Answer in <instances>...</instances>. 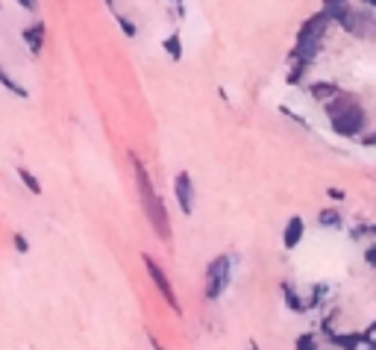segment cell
I'll use <instances>...</instances> for the list:
<instances>
[{"instance_id":"6da1fadb","label":"cell","mask_w":376,"mask_h":350,"mask_svg":"<svg viewBox=\"0 0 376 350\" xmlns=\"http://www.w3.org/2000/svg\"><path fill=\"white\" fill-rule=\"evenodd\" d=\"M130 165H133V174H135L138 198H142V209H144V215H147V224H150L153 233H156L162 242H171V215H168V209H165L156 186H153V180L147 174L144 162L138 159L135 153H130Z\"/></svg>"},{"instance_id":"7a4b0ae2","label":"cell","mask_w":376,"mask_h":350,"mask_svg":"<svg viewBox=\"0 0 376 350\" xmlns=\"http://www.w3.org/2000/svg\"><path fill=\"white\" fill-rule=\"evenodd\" d=\"M324 112L329 118L332 133L341 138H361V133L368 130V112L361 109L356 94H350V92H341L329 103H324Z\"/></svg>"},{"instance_id":"3957f363","label":"cell","mask_w":376,"mask_h":350,"mask_svg":"<svg viewBox=\"0 0 376 350\" xmlns=\"http://www.w3.org/2000/svg\"><path fill=\"white\" fill-rule=\"evenodd\" d=\"M332 18L326 15L324 9L315 12V15H309L300 30H297V38H294V50H291L288 56V65H303V68H312V62L317 59L320 48H324V38H326V30H329Z\"/></svg>"},{"instance_id":"277c9868","label":"cell","mask_w":376,"mask_h":350,"mask_svg":"<svg viewBox=\"0 0 376 350\" xmlns=\"http://www.w3.org/2000/svg\"><path fill=\"white\" fill-rule=\"evenodd\" d=\"M235 256H230V254H220V256H215L212 262L206 265V277H203V295H206V300H220L227 295V289L232 286V271H235Z\"/></svg>"},{"instance_id":"5b68a950","label":"cell","mask_w":376,"mask_h":350,"mask_svg":"<svg viewBox=\"0 0 376 350\" xmlns=\"http://www.w3.org/2000/svg\"><path fill=\"white\" fill-rule=\"evenodd\" d=\"M329 18H332V24H338L344 33H350L356 38H373L376 36V15L365 6L353 9L350 3H344L341 9L329 12Z\"/></svg>"},{"instance_id":"8992f818","label":"cell","mask_w":376,"mask_h":350,"mask_svg":"<svg viewBox=\"0 0 376 350\" xmlns=\"http://www.w3.org/2000/svg\"><path fill=\"white\" fill-rule=\"evenodd\" d=\"M142 262H144V271H147V277H150V283L156 286V291L162 295V300L168 303L176 315H183V306H179V300H176V291H174V286H171L168 274H165V268H162V265H159L156 259H153L150 254H144V256H142Z\"/></svg>"},{"instance_id":"52a82bcc","label":"cell","mask_w":376,"mask_h":350,"mask_svg":"<svg viewBox=\"0 0 376 350\" xmlns=\"http://www.w3.org/2000/svg\"><path fill=\"white\" fill-rule=\"evenodd\" d=\"M174 198H176V209L183 215H194V206H197V186H194V180L188 171H176L174 174Z\"/></svg>"},{"instance_id":"ba28073f","label":"cell","mask_w":376,"mask_h":350,"mask_svg":"<svg viewBox=\"0 0 376 350\" xmlns=\"http://www.w3.org/2000/svg\"><path fill=\"white\" fill-rule=\"evenodd\" d=\"M303 235H306V221L300 215H291L285 221V230H283V247L285 250H297V245L303 242Z\"/></svg>"},{"instance_id":"9c48e42d","label":"cell","mask_w":376,"mask_h":350,"mask_svg":"<svg viewBox=\"0 0 376 350\" xmlns=\"http://www.w3.org/2000/svg\"><path fill=\"white\" fill-rule=\"evenodd\" d=\"M45 36H47V27H45V21H36V24H30L27 30L21 33V38H24V45L30 48V53H41V48H45Z\"/></svg>"},{"instance_id":"30bf717a","label":"cell","mask_w":376,"mask_h":350,"mask_svg":"<svg viewBox=\"0 0 376 350\" xmlns=\"http://www.w3.org/2000/svg\"><path fill=\"white\" fill-rule=\"evenodd\" d=\"M344 89L341 86H336V82H329V80H315V82H309V94L315 97L317 103H329L332 97H338Z\"/></svg>"},{"instance_id":"8fae6325","label":"cell","mask_w":376,"mask_h":350,"mask_svg":"<svg viewBox=\"0 0 376 350\" xmlns=\"http://www.w3.org/2000/svg\"><path fill=\"white\" fill-rule=\"evenodd\" d=\"M317 227L320 230H344V215L338 206H324L317 212Z\"/></svg>"},{"instance_id":"7c38bea8","label":"cell","mask_w":376,"mask_h":350,"mask_svg":"<svg viewBox=\"0 0 376 350\" xmlns=\"http://www.w3.org/2000/svg\"><path fill=\"white\" fill-rule=\"evenodd\" d=\"M283 298H285V306H288L291 312H297V315L309 312V306H306V298H303L291 283H283Z\"/></svg>"},{"instance_id":"4fadbf2b","label":"cell","mask_w":376,"mask_h":350,"mask_svg":"<svg viewBox=\"0 0 376 350\" xmlns=\"http://www.w3.org/2000/svg\"><path fill=\"white\" fill-rule=\"evenodd\" d=\"M326 339L338 350H361V333H332Z\"/></svg>"},{"instance_id":"5bb4252c","label":"cell","mask_w":376,"mask_h":350,"mask_svg":"<svg viewBox=\"0 0 376 350\" xmlns=\"http://www.w3.org/2000/svg\"><path fill=\"white\" fill-rule=\"evenodd\" d=\"M162 50L168 53L171 62H179L183 59V38H179V33H171L168 38H162Z\"/></svg>"},{"instance_id":"9a60e30c","label":"cell","mask_w":376,"mask_h":350,"mask_svg":"<svg viewBox=\"0 0 376 350\" xmlns=\"http://www.w3.org/2000/svg\"><path fill=\"white\" fill-rule=\"evenodd\" d=\"M326 295H329V286H326V283H315L312 291H309V300H306V306H309V309H315V306H320V303L326 300Z\"/></svg>"},{"instance_id":"2e32d148","label":"cell","mask_w":376,"mask_h":350,"mask_svg":"<svg viewBox=\"0 0 376 350\" xmlns=\"http://www.w3.org/2000/svg\"><path fill=\"white\" fill-rule=\"evenodd\" d=\"M18 177H21V183L27 186V191L41 194V183H38V177L30 171V168H18Z\"/></svg>"},{"instance_id":"e0dca14e","label":"cell","mask_w":376,"mask_h":350,"mask_svg":"<svg viewBox=\"0 0 376 350\" xmlns=\"http://www.w3.org/2000/svg\"><path fill=\"white\" fill-rule=\"evenodd\" d=\"M112 15H115V21H118V27H121V33L127 36V38H135V36H138V27H135L127 15H121L118 9H112Z\"/></svg>"},{"instance_id":"ac0fdd59","label":"cell","mask_w":376,"mask_h":350,"mask_svg":"<svg viewBox=\"0 0 376 350\" xmlns=\"http://www.w3.org/2000/svg\"><path fill=\"white\" fill-rule=\"evenodd\" d=\"M0 86H3L6 92H15L18 97H27V89L21 86V82H18V80H12V77H9L6 71H3V68H0Z\"/></svg>"},{"instance_id":"d6986e66","label":"cell","mask_w":376,"mask_h":350,"mask_svg":"<svg viewBox=\"0 0 376 350\" xmlns=\"http://www.w3.org/2000/svg\"><path fill=\"white\" fill-rule=\"evenodd\" d=\"M350 239L361 242V239H376V224H361V227H356L350 233Z\"/></svg>"},{"instance_id":"ffe728a7","label":"cell","mask_w":376,"mask_h":350,"mask_svg":"<svg viewBox=\"0 0 376 350\" xmlns=\"http://www.w3.org/2000/svg\"><path fill=\"white\" fill-rule=\"evenodd\" d=\"M294 350H320L317 347V335L315 333H303L297 339V344H294Z\"/></svg>"},{"instance_id":"44dd1931","label":"cell","mask_w":376,"mask_h":350,"mask_svg":"<svg viewBox=\"0 0 376 350\" xmlns=\"http://www.w3.org/2000/svg\"><path fill=\"white\" fill-rule=\"evenodd\" d=\"M12 247H15L21 256L30 254V242H27V235H24V233H12Z\"/></svg>"},{"instance_id":"7402d4cb","label":"cell","mask_w":376,"mask_h":350,"mask_svg":"<svg viewBox=\"0 0 376 350\" xmlns=\"http://www.w3.org/2000/svg\"><path fill=\"white\" fill-rule=\"evenodd\" d=\"M344 3H350V0H320V9H324V12H326V15H329V12H336V9H341Z\"/></svg>"},{"instance_id":"603a6c76","label":"cell","mask_w":376,"mask_h":350,"mask_svg":"<svg viewBox=\"0 0 376 350\" xmlns=\"http://www.w3.org/2000/svg\"><path fill=\"white\" fill-rule=\"evenodd\" d=\"M365 265H368V268H373V271H376V242L365 247Z\"/></svg>"},{"instance_id":"cb8c5ba5","label":"cell","mask_w":376,"mask_h":350,"mask_svg":"<svg viewBox=\"0 0 376 350\" xmlns=\"http://www.w3.org/2000/svg\"><path fill=\"white\" fill-rule=\"evenodd\" d=\"M376 342V321H373V324L365 330V333H361V347H365V344H373Z\"/></svg>"},{"instance_id":"d4e9b609","label":"cell","mask_w":376,"mask_h":350,"mask_svg":"<svg viewBox=\"0 0 376 350\" xmlns=\"http://www.w3.org/2000/svg\"><path fill=\"white\" fill-rule=\"evenodd\" d=\"M326 198H329V200H344L347 194H344V189H336V186H332V189H326Z\"/></svg>"},{"instance_id":"484cf974","label":"cell","mask_w":376,"mask_h":350,"mask_svg":"<svg viewBox=\"0 0 376 350\" xmlns=\"http://www.w3.org/2000/svg\"><path fill=\"white\" fill-rule=\"evenodd\" d=\"M15 3H18L21 9H27V12H36V9H38V0H15Z\"/></svg>"},{"instance_id":"4316f807","label":"cell","mask_w":376,"mask_h":350,"mask_svg":"<svg viewBox=\"0 0 376 350\" xmlns=\"http://www.w3.org/2000/svg\"><path fill=\"white\" fill-rule=\"evenodd\" d=\"M147 339H150V347H153V350H165V347H162V342L156 339V335H147Z\"/></svg>"},{"instance_id":"83f0119b","label":"cell","mask_w":376,"mask_h":350,"mask_svg":"<svg viewBox=\"0 0 376 350\" xmlns=\"http://www.w3.org/2000/svg\"><path fill=\"white\" fill-rule=\"evenodd\" d=\"M361 6L370 9V12H376V0H361Z\"/></svg>"},{"instance_id":"f1b7e54d","label":"cell","mask_w":376,"mask_h":350,"mask_svg":"<svg viewBox=\"0 0 376 350\" xmlns=\"http://www.w3.org/2000/svg\"><path fill=\"white\" fill-rule=\"evenodd\" d=\"M174 3H176V9H179V12H183V0H174Z\"/></svg>"},{"instance_id":"f546056e","label":"cell","mask_w":376,"mask_h":350,"mask_svg":"<svg viewBox=\"0 0 376 350\" xmlns=\"http://www.w3.org/2000/svg\"><path fill=\"white\" fill-rule=\"evenodd\" d=\"M106 6H109V9H115V0H106Z\"/></svg>"},{"instance_id":"4dcf8cb0","label":"cell","mask_w":376,"mask_h":350,"mask_svg":"<svg viewBox=\"0 0 376 350\" xmlns=\"http://www.w3.org/2000/svg\"><path fill=\"white\" fill-rule=\"evenodd\" d=\"M365 350H376V342L373 344H365Z\"/></svg>"},{"instance_id":"1f68e13d","label":"cell","mask_w":376,"mask_h":350,"mask_svg":"<svg viewBox=\"0 0 376 350\" xmlns=\"http://www.w3.org/2000/svg\"><path fill=\"white\" fill-rule=\"evenodd\" d=\"M250 350H259V344H256V342H250Z\"/></svg>"}]
</instances>
